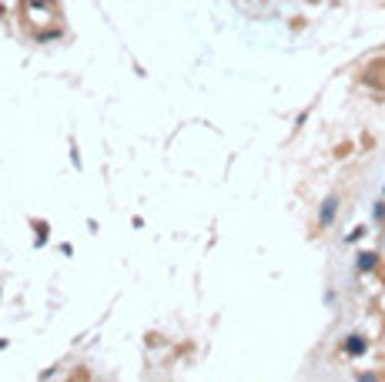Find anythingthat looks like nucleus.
Instances as JSON below:
<instances>
[{
  "instance_id": "f257e3e1",
  "label": "nucleus",
  "mask_w": 385,
  "mask_h": 382,
  "mask_svg": "<svg viewBox=\"0 0 385 382\" xmlns=\"http://www.w3.org/2000/svg\"><path fill=\"white\" fill-rule=\"evenodd\" d=\"M348 352H352V355H362V352H365V342H362V339H359V335H352V339H348V345H345Z\"/></svg>"
},
{
  "instance_id": "f03ea898",
  "label": "nucleus",
  "mask_w": 385,
  "mask_h": 382,
  "mask_svg": "<svg viewBox=\"0 0 385 382\" xmlns=\"http://www.w3.org/2000/svg\"><path fill=\"white\" fill-rule=\"evenodd\" d=\"M335 205H338L335 198H328V201H325V208H322V225H328V221H332V215H335Z\"/></svg>"
},
{
  "instance_id": "7ed1b4c3",
  "label": "nucleus",
  "mask_w": 385,
  "mask_h": 382,
  "mask_svg": "<svg viewBox=\"0 0 385 382\" xmlns=\"http://www.w3.org/2000/svg\"><path fill=\"white\" fill-rule=\"evenodd\" d=\"M372 265H375V255H359V268L362 272H368Z\"/></svg>"
}]
</instances>
